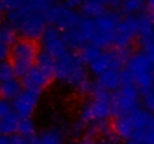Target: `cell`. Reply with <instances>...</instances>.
I'll return each mask as SVG.
<instances>
[{
  "label": "cell",
  "mask_w": 154,
  "mask_h": 144,
  "mask_svg": "<svg viewBox=\"0 0 154 144\" xmlns=\"http://www.w3.org/2000/svg\"><path fill=\"white\" fill-rule=\"evenodd\" d=\"M126 144H148V143H145V141H138V140H127Z\"/></svg>",
  "instance_id": "8d00e7d4"
},
{
  "label": "cell",
  "mask_w": 154,
  "mask_h": 144,
  "mask_svg": "<svg viewBox=\"0 0 154 144\" xmlns=\"http://www.w3.org/2000/svg\"><path fill=\"white\" fill-rule=\"evenodd\" d=\"M79 50H81V51H79V56H81L82 62L85 63V66H87L88 63H91V62L100 54V51H102V48L94 45V44H87V45L81 47Z\"/></svg>",
  "instance_id": "603a6c76"
},
{
  "label": "cell",
  "mask_w": 154,
  "mask_h": 144,
  "mask_svg": "<svg viewBox=\"0 0 154 144\" xmlns=\"http://www.w3.org/2000/svg\"><path fill=\"white\" fill-rule=\"evenodd\" d=\"M55 3H58V0H26V5L29 8L39 12H47Z\"/></svg>",
  "instance_id": "4316f807"
},
{
  "label": "cell",
  "mask_w": 154,
  "mask_h": 144,
  "mask_svg": "<svg viewBox=\"0 0 154 144\" xmlns=\"http://www.w3.org/2000/svg\"><path fill=\"white\" fill-rule=\"evenodd\" d=\"M153 87H154V78H153Z\"/></svg>",
  "instance_id": "ab89813d"
},
{
  "label": "cell",
  "mask_w": 154,
  "mask_h": 144,
  "mask_svg": "<svg viewBox=\"0 0 154 144\" xmlns=\"http://www.w3.org/2000/svg\"><path fill=\"white\" fill-rule=\"evenodd\" d=\"M63 32H64L66 39H67L70 47L81 48L84 45H87V44H93L94 21H93V18L81 15L73 27H70L69 30H63Z\"/></svg>",
  "instance_id": "30bf717a"
},
{
  "label": "cell",
  "mask_w": 154,
  "mask_h": 144,
  "mask_svg": "<svg viewBox=\"0 0 154 144\" xmlns=\"http://www.w3.org/2000/svg\"><path fill=\"white\" fill-rule=\"evenodd\" d=\"M123 66L121 83H132L139 92H145L153 87L154 65L142 51H135L127 56Z\"/></svg>",
  "instance_id": "277c9868"
},
{
  "label": "cell",
  "mask_w": 154,
  "mask_h": 144,
  "mask_svg": "<svg viewBox=\"0 0 154 144\" xmlns=\"http://www.w3.org/2000/svg\"><path fill=\"white\" fill-rule=\"evenodd\" d=\"M38 53H39L38 45L32 39L21 38L12 42L9 50V57H11V65L17 77H23L36 63Z\"/></svg>",
  "instance_id": "5b68a950"
},
{
  "label": "cell",
  "mask_w": 154,
  "mask_h": 144,
  "mask_svg": "<svg viewBox=\"0 0 154 144\" xmlns=\"http://www.w3.org/2000/svg\"><path fill=\"white\" fill-rule=\"evenodd\" d=\"M79 9L84 17L96 18V17L102 15L105 11H108V6L105 5L103 0H82Z\"/></svg>",
  "instance_id": "ac0fdd59"
},
{
  "label": "cell",
  "mask_w": 154,
  "mask_h": 144,
  "mask_svg": "<svg viewBox=\"0 0 154 144\" xmlns=\"http://www.w3.org/2000/svg\"><path fill=\"white\" fill-rule=\"evenodd\" d=\"M126 57H127V50H118V48L106 50V51L102 50L100 54L91 63L87 65V69L90 74L97 77L99 74L109 69H121L126 62Z\"/></svg>",
  "instance_id": "ba28073f"
},
{
  "label": "cell",
  "mask_w": 154,
  "mask_h": 144,
  "mask_svg": "<svg viewBox=\"0 0 154 144\" xmlns=\"http://www.w3.org/2000/svg\"><path fill=\"white\" fill-rule=\"evenodd\" d=\"M142 93L144 95L141 98V102H142L144 110H147L150 113H154V87H150L148 90H145Z\"/></svg>",
  "instance_id": "f1b7e54d"
},
{
  "label": "cell",
  "mask_w": 154,
  "mask_h": 144,
  "mask_svg": "<svg viewBox=\"0 0 154 144\" xmlns=\"http://www.w3.org/2000/svg\"><path fill=\"white\" fill-rule=\"evenodd\" d=\"M136 36H138V15H124V18H120L117 23L112 47L118 50H127Z\"/></svg>",
  "instance_id": "8fae6325"
},
{
  "label": "cell",
  "mask_w": 154,
  "mask_h": 144,
  "mask_svg": "<svg viewBox=\"0 0 154 144\" xmlns=\"http://www.w3.org/2000/svg\"><path fill=\"white\" fill-rule=\"evenodd\" d=\"M111 116V92H106L96 86V90L79 105L76 122H79L85 129L109 135L112 134L111 126L108 125V119Z\"/></svg>",
  "instance_id": "6da1fadb"
},
{
  "label": "cell",
  "mask_w": 154,
  "mask_h": 144,
  "mask_svg": "<svg viewBox=\"0 0 154 144\" xmlns=\"http://www.w3.org/2000/svg\"><path fill=\"white\" fill-rule=\"evenodd\" d=\"M151 20H153V26H154V12H153V17H151Z\"/></svg>",
  "instance_id": "f35d334b"
},
{
  "label": "cell",
  "mask_w": 154,
  "mask_h": 144,
  "mask_svg": "<svg viewBox=\"0 0 154 144\" xmlns=\"http://www.w3.org/2000/svg\"><path fill=\"white\" fill-rule=\"evenodd\" d=\"M81 3H82V0H64V5L72 9H79Z\"/></svg>",
  "instance_id": "e575fe53"
},
{
  "label": "cell",
  "mask_w": 154,
  "mask_h": 144,
  "mask_svg": "<svg viewBox=\"0 0 154 144\" xmlns=\"http://www.w3.org/2000/svg\"><path fill=\"white\" fill-rule=\"evenodd\" d=\"M96 143V132H93L91 129H85L84 134L81 137H78L76 144H94Z\"/></svg>",
  "instance_id": "1f68e13d"
},
{
  "label": "cell",
  "mask_w": 154,
  "mask_h": 144,
  "mask_svg": "<svg viewBox=\"0 0 154 144\" xmlns=\"http://www.w3.org/2000/svg\"><path fill=\"white\" fill-rule=\"evenodd\" d=\"M121 69H109L96 77V86L106 92H115L121 86Z\"/></svg>",
  "instance_id": "2e32d148"
},
{
  "label": "cell",
  "mask_w": 154,
  "mask_h": 144,
  "mask_svg": "<svg viewBox=\"0 0 154 144\" xmlns=\"http://www.w3.org/2000/svg\"><path fill=\"white\" fill-rule=\"evenodd\" d=\"M52 78H55L66 89L75 92H79V89L90 80L85 63L82 62L79 53L73 50H69L55 59Z\"/></svg>",
  "instance_id": "7a4b0ae2"
},
{
  "label": "cell",
  "mask_w": 154,
  "mask_h": 144,
  "mask_svg": "<svg viewBox=\"0 0 154 144\" xmlns=\"http://www.w3.org/2000/svg\"><path fill=\"white\" fill-rule=\"evenodd\" d=\"M41 39V45H42V51L48 53L54 59L63 56L66 51L70 50V45L66 39V35L61 29L48 24L45 27V30L42 32V35L39 36Z\"/></svg>",
  "instance_id": "9c48e42d"
},
{
  "label": "cell",
  "mask_w": 154,
  "mask_h": 144,
  "mask_svg": "<svg viewBox=\"0 0 154 144\" xmlns=\"http://www.w3.org/2000/svg\"><path fill=\"white\" fill-rule=\"evenodd\" d=\"M64 140H66V132L63 128L50 126L39 134L38 144H64Z\"/></svg>",
  "instance_id": "e0dca14e"
},
{
  "label": "cell",
  "mask_w": 154,
  "mask_h": 144,
  "mask_svg": "<svg viewBox=\"0 0 154 144\" xmlns=\"http://www.w3.org/2000/svg\"><path fill=\"white\" fill-rule=\"evenodd\" d=\"M145 5H147V6L154 12V0H145Z\"/></svg>",
  "instance_id": "74e56055"
},
{
  "label": "cell",
  "mask_w": 154,
  "mask_h": 144,
  "mask_svg": "<svg viewBox=\"0 0 154 144\" xmlns=\"http://www.w3.org/2000/svg\"><path fill=\"white\" fill-rule=\"evenodd\" d=\"M32 144H38V143H32Z\"/></svg>",
  "instance_id": "60d3db41"
},
{
  "label": "cell",
  "mask_w": 154,
  "mask_h": 144,
  "mask_svg": "<svg viewBox=\"0 0 154 144\" xmlns=\"http://www.w3.org/2000/svg\"><path fill=\"white\" fill-rule=\"evenodd\" d=\"M3 18H5V23L15 33L21 35L26 39H32V41L39 39V36L48 26L45 12L35 11V9L29 8L26 3L21 8L5 15Z\"/></svg>",
  "instance_id": "3957f363"
},
{
  "label": "cell",
  "mask_w": 154,
  "mask_h": 144,
  "mask_svg": "<svg viewBox=\"0 0 154 144\" xmlns=\"http://www.w3.org/2000/svg\"><path fill=\"white\" fill-rule=\"evenodd\" d=\"M17 132H18V135L24 137L26 140H35V137L38 134V125L32 117L20 119L18 126H17Z\"/></svg>",
  "instance_id": "ffe728a7"
},
{
  "label": "cell",
  "mask_w": 154,
  "mask_h": 144,
  "mask_svg": "<svg viewBox=\"0 0 154 144\" xmlns=\"http://www.w3.org/2000/svg\"><path fill=\"white\" fill-rule=\"evenodd\" d=\"M21 90H23V84L17 77L5 80L0 83V95L6 99H14Z\"/></svg>",
  "instance_id": "d6986e66"
},
{
  "label": "cell",
  "mask_w": 154,
  "mask_h": 144,
  "mask_svg": "<svg viewBox=\"0 0 154 144\" xmlns=\"http://www.w3.org/2000/svg\"><path fill=\"white\" fill-rule=\"evenodd\" d=\"M18 117L15 113H11L5 117H0V134L2 135H12L17 132L18 126Z\"/></svg>",
  "instance_id": "7402d4cb"
},
{
  "label": "cell",
  "mask_w": 154,
  "mask_h": 144,
  "mask_svg": "<svg viewBox=\"0 0 154 144\" xmlns=\"http://www.w3.org/2000/svg\"><path fill=\"white\" fill-rule=\"evenodd\" d=\"M141 104V92L132 83H121V86L111 95V110L115 117L126 116L136 110Z\"/></svg>",
  "instance_id": "8992f818"
},
{
  "label": "cell",
  "mask_w": 154,
  "mask_h": 144,
  "mask_svg": "<svg viewBox=\"0 0 154 144\" xmlns=\"http://www.w3.org/2000/svg\"><path fill=\"white\" fill-rule=\"evenodd\" d=\"M141 39V48H142V53L153 62L154 65V30H151L148 35L139 38Z\"/></svg>",
  "instance_id": "484cf974"
},
{
  "label": "cell",
  "mask_w": 154,
  "mask_h": 144,
  "mask_svg": "<svg viewBox=\"0 0 154 144\" xmlns=\"http://www.w3.org/2000/svg\"><path fill=\"white\" fill-rule=\"evenodd\" d=\"M35 65H38L39 68H42L44 71H47L48 74H51L54 72V65H55V59L50 56L48 53H45V51H41V53H38V57H36V63Z\"/></svg>",
  "instance_id": "d4e9b609"
},
{
  "label": "cell",
  "mask_w": 154,
  "mask_h": 144,
  "mask_svg": "<svg viewBox=\"0 0 154 144\" xmlns=\"http://www.w3.org/2000/svg\"><path fill=\"white\" fill-rule=\"evenodd\" d=\"M132 123V140H138V141H144V137L147 135V132L154 128V116L153 113L138 107L136 110H133L132 113L127 114Z\"/></svg>",
  "instance_id": "5bb4252c"
},
{
  "label": "cell",
  "mask_w": 154,
  "mask_h": 144,
  "mask_svg": "<svg viewBox=\"0 0 154 144\" xmlns=\"http://www.w3.org/2000/svg\"><path fill=\"white\" fill-rule=\"evenodd\" d=\"M151 30H154L153 26V20L148 14H139L138 15V36L142 38L145 35H148Z\"/></svg>",
  "instance_id": "cb8c5ba5"
},
{
  "label": "cell",
  "mask_w": 154,
  "mask_h": 144,
  "mask_svg": "<svg viewBox=\"0 0 154 144\" xmlns=\"http://www.w3.org/2000/svg\"><path fill=\"white\" fill-rule=\"evenodd\" d=\"M118 8L124 15H139L145 9V0H121Z\"/></svg>",
  "instance_id": "44dd1931"
},
{
  "label": "cell",
  "mask_w": 154,
  "mask_h": 144,
  "mask_svg": "<svg viewBox=\"0 0 154 144\" xmlns=\"http://www.w3.org/2000/svg\"><path fill=\"white\" fill-rule=\"evenodd\" d=\"M14 77H17V75H15V71H14L11 62H6V60L0 62V83L5 80L14 78Z\"/></svg>",
  "instance_id": "f546056e"
},
{
  "label": "cell",
  "mask_w": 154,
  "mask_h": 144,
  "mask_svg": "<svg viewBox=\"0 0 154 144\" xmlns=\"http://www.w3.org/2000/svg\"><path fill=\"white\" fill-rule=\"evenodd\" d=\"M39 104H41V92L32 89H23L12 99V110L18 119H27L33 117V114L38 111Z\"/></svg>",
  "instance_id": "7c38bea8"
},
{
  "label": "cell",
  "mask_w": 154,
  "mask_h": 144,
  "mask_svg": "<svg viewBox=\"0 0 154 144\" xmlns=\"http://www.w3.org/2000/svg\"><path fill=\"white\" fill-rule=\"evenodd\" d=\"M117 141H118V138L114 134H109V135H103L102 138L96 140L94 144H117Z\"/></svg>",
  "instance_id": "836d02e7"
},
{
  "label": "cell",
  "mask_w": 154,
  "mask_h": 144,
  "mask_svg": "<svg viewBox=\"0 0 154 144\" xmlns=\"http://www.w3.org/2000/svg\"><path fill=\"white\" fill-rule=\"evenodd\" d=\"M0 144H29V140H26L21 135H2L0 134Z\"/></svg>",
  "instance_id": "4dcf8cb0"
},
{
  "label": "cell",
  "mask_w": 154,
  "mask_h": 144,
  "mask_svg": "<svg viewBox=\"0 0 154 144\" xmlns=\"http://www.w3.org/2000/svg\"><path fill=\"white\" fill-rule=\"evenodd\" d=\"M103 2H105V5H106V6H114V8H115V6H118V5H120V2H121V0H103Z\"/></svg>",
  "instance_id": "d590c367"
},
{
  "label": "cell",
  "mask_w": 154,
  "mask_h": 144,
  "mask_svg": "<svg viewBox=\"0 0 154 144\" xmlns=\"http://www.w3.org/2000/svg\"><path fill=\"white\" fill-rule=\"evenodd\" d=\"M52 80V75L48 74L47 71H44L42 68H39L38 65H33L23 77H21V84L26 89H32V90H38L42 92Z\"/></svg>",
  "instance_id": "9a60e30c"
},
{
  "label": "cell",
  "mask_w": 154,
  "mask_h": 144,
  "mask_svg": "<svg viewBox=\"0 0 154 144\" xmlns=\"http://www.w3.org/2000/svg\"><path fill=\"white\" fill-rule=\"evenodd\" d=\"M118 15L111 11H105L102 15L93 18L94 21V38L93 44L100 48H109L112 47L114 42V33L117 29L118 23Z\"/></svg>",
  "instance_id": "52a82bcc"
},
{
  "label": "cell",
  "mask_w": 154,
  "mask_h": 144,
  "mask_svg": "<svg viewBox=\"0 0 154 144\" xmlns=\"http://www.w3.org/2000/svg\"><path fill=\"white\" fill-rule=\"evenodd\" d=\"M11 113H14L11 99L0 98V117H5V116H8V114H11Z\"/></svg>",
  "instance_id": "d6a6232c"
},
{
  "label": "cell",
  "mask_w": 154,
  "mask_h": 144,
  "mask_svg": "<svg viewBox=\"0 0 154 144\" xmlns=\"http://www.w3.org/2000/svg\"><path fill=\"white\" fill-rule=\"evenodd\" d=\"M45 15L48 24L55 26L61 30H69L70 27H73L81 17V14L76 9H72L64 3H55L45 12Z\"/></svg>",
  "instance_id": "4fadbf2b"
},
{
  "label": "cell",
  "mask_w": 154,
  "mask_h": 144,
  "mask_svg": "<svg viewBox=\"0 0 154 144\" xmlns=\"http://www.w3.org/2000/svg\"><path fill=\"white\" fill-rule=\"evenodd\" d=\"M24 3L26 0H0V17H5L9 12L21 8Z\"/></svg>",
  "instance_id": "83f0119b"
}]
</instances>
